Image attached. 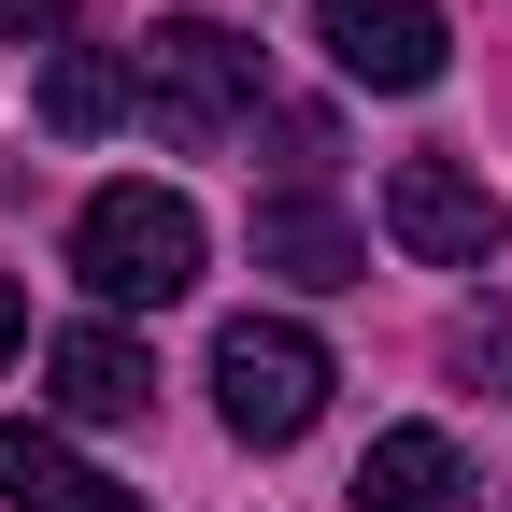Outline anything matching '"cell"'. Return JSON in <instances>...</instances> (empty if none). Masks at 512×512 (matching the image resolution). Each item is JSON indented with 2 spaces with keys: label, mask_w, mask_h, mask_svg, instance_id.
<instances>
[{
  "label": "cell",
  "mask_w": 512,
  "mask_h": 512,
  "mask_svg": "<svg viewBox=\"0 0 512 512\" xmlns=\"http://www.w3.org/2000/svg\"><path fill=\"white\" fill-rule=\"evenodd\" d=\"M29 342V299H15V271H0V356H15Z\"/></svg>",
  "instance_id": "cell-13"
},
{
  "label": "cell",
  "mask_w": 512,
  "mask_h": 512,
  "mask_svg": "<svg viewBox=\"0 0 512 512\" xmlns=\"http://www.w3.org/2000/svg\"><path fill=\"white\" fill-rule=\"evenodd\" d=\"M384 242L427 256V271H484V256L512 242V214H498L484 171H456V157H399V171H384Z\"/></svg>",
  "instance_id": "cell-4"
},
{
  "label": "cell",
  "mask_w": 512,
  "mask_h": 512,
  "mask_svg": "<svg viewBox=\"0 0 512 512\" xmlns=\"http://www.w3.org/2000/svg\"><path fill=\"white\" fill-rule=\"evenodd\" d=\"M313 43L342 57V86H441V0H313Z\"/></svg>",
  "instance_id": "cell-5"
},
{
  "label": "cell",
  "mask_w": 512,
  "mask_h": 512,
  "mask_svg": "<svg viewBox=\"0 0 512 512\" xmlns=\"http://www.w3.org/2000/svg\"><path fill=\"white\" fill-rule=\"evenodd\" d=\"M128 100H143V128H157L171 157H214L228 128L256 114V43L214 29V15H171V29L128 43Z\"/></svg>",
  "instance_id": "cell-1"
},
{
  "label": "cell",
  "mask_w": 512,
  "mask_h": 512,
  "mask_svg": "<svg viewBox=\"0 0 512 512\" xmlns=\"http://www.w3.org/2000/svg\"><path fill=\"white\" fill-rule=\"evenodd\" d=\"M456 370L484 384V399H512V313H498V299L470 313V328H456Z\"/></svg>",
  "instance_id": "cell-11"
},
{
  "label": "cell",
  "mask_w": 512,
  "mask_h": 512,
  "mask_svg": "<svg viewBox=\"0 0 512 512\" xmlns=\"http://www.w3.org/2000/svg\"><path fill=\"white\" fill-rule=\"evenodd\" d=\"M256 271H285V285H356L370 242H356L328 200H256Z\"/></svg>",
  "instance_id": "cell-9"
},
{
  "label": "cell",
  "mask_w": 512,
  "mask_h": 512,
  "mask_svg": "<svg viewBox=\"0 0 512 512\" xmlns=\"http://www.w3.org/2000/svg\"><path fill=\"white\" fill-rule=\"evenodd\" d=\"M0 29H15V43H43V29H72V0H0Z\"/></svg>",
  "instance_id": "cell-12"
},
{
  "label": "cell",
  "mask_w": 512,
  "mask_h": 512,
  "mask_svg": "<svg viewBox=\"0 0 512 512\" xmlns=\"http://www.w3.org/2000/svg\"><path fill=\"white\" fill-rule=\"evenodd\" d=\"M0 498H15V512H143L114 470H86L43 413H29V427H0Z\"/></svg>",
  "instance_id": "cell-8"
},
{
  "label": "cell",
  "mask_w": 512,
  "mask_h": 512,
  "mask_svg": "<svg viewBox=\"0 0 512 512\" xmlns=\"http://www.w3.org/2000/svg\"><path fill=\"white\" fill-rule=\"evenodd\" d=\"M128 114V57H100V43H72L43 72V128H72V143H100V128Z\"/></svg>",
  "instance_id": "cell-10"
},
{
  "label": "cell",
  "mask_w": 512,
  "mask_h": 512,
  "mask_svg": "<svg viewBox=\"0 0 512 512\" xmlns=\"http://www.w3.org/2000/svg\"><path fill=\"white\" fill-rule=\"evenodd\" d=\"M72 271L128 313H171L185 285H200V214L171 200V185H100V200L72 214Z\"/></svg>",
  "instance_id": "cell-2"
},
{
  "label": "cell",
  "mask_w": 512,
  "mask_h": 512,
  "mask_svg": "<svg viewBox=\"0 0 512 512\" xmlns=\"http://www.w3.org/2000/svg\"><path fill=\"white\" fill-rule=\"evenodd\" d=\"M356 512H470V456L441 427H384L356 456Z\"/></svg>",
  "instance_id": "cell-7"
},
{
  "label": "cell",
  "mask_w": 512,
  "mask_h": 512,
  "mask_svg": "<svg viewBox=\"0 0 512 512\" xmlns=\"http://www.w3.org/2000/svg\"><path fill=\"white\" fill-rule=\"evenodd\" d=\"M214 399H228V441L285 456V441L328 413V342L285 328V313H228L214 328Z\"/></svg>",
  "instance_id": "cell-3"
},
{
  "label": "cell",
  "mask_w": 512,
  "mask_h": 512,
  "mask_svg": "<svg viewBox=\"0 0 512 512\" xmlns=\"http://www.w3.org/2000/svg\"><path fill=\"white\" fill-rule=\"evenodd\" d=\"M43 370H57V413H72V427H128V413L157 399V356L128 342V328H57Z\"/></svg>",
  "instance_id": "cell-6"
}]
</instances>
